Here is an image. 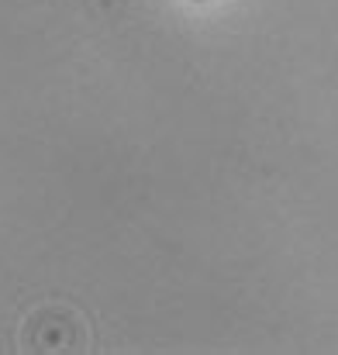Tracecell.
Wrapping results in <instances>:
<instances>
[{
	"mask_svg": "<svg viewBox=\"0 0 338 355\" xmlns=\"http://www.w3.org/2000/svg\"><path fill=\"white\" fill-rule=\"evenodd\" d=\"M197 3H201V0H197Z\"/></svg>",
	"mask_w": 338,
	"mask_h": 355,
	"instance_id": "obj_1",
	"label": "cell"
}]
</instances>
